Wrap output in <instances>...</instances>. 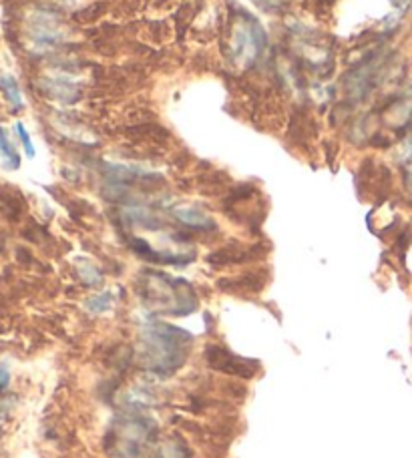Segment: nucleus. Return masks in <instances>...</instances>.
I'll list each match as a JSON object with an SVG mask.
<instances>
[{
	"label": "nucleus",
	"instance_id": "obj_8",
	"mask_svg": "<svg viewBox=\"0 0 412 458\" xmlns=\"http://www.w3.org/2000/svg\"><path fill=\"white\" fill-rule=\"evenodd\" d=\"M111 296L109 294H103V296H97L93 300H89V309H93V312H103V309H107L109 305H111Z\"/></svg>",
	"mask_w": 412,
	"mask_h": 458
},
{
	"label": "nucleus",
	"instance_id": "obj_4",
	"mask_svg": "<svg viewBox=\"0 0 412 458\" xmlns=\"http://www.w3.org/2000/svg\"><path fill=\"white\" fill-rule=\"evenodd\" d=\"M265 284V275L263 278H258V273H247V275H242L238 280H222L220 282V287L222 289H227V291H260Z\"/></svg>",
	"mask_w": 412,
	"mask_h": 458
},
{
	"label": "nucleus",
	"instance_id": "obj_3",
	"mask_svg": "<svg viewBox=\"0 0 412 458\" xmlns=\"http://www.w3.org/2000/svg\"><path fill=\"white\" fill-rule=\"evenodd\" d=\"M175 217L186 223L191 229H211L215 228V223L207 217L204 211L195 210V207H181V210H175Z\"/></svg>",
	"mask_w": 412,
	"mask_h": 458
},
{
	"label": "nucleus",
	"instance_id": "obj_5",
	"mask_svg": "<svg viewBox=\"0 0 412 458\" xmlns=\"http://www.w3.org/2000/svg\"><path fill=\"white\" fill-rule=\"evenodd\" d=\"M0 91H2L4 99H6L15 109H22V105H24V101H22V91H20L19 83H17L15 76L10 75L0 76Z\"/></svg>",
	"mask_w": 412,
	"mask_h": 458
},
{
	"label": "nucleus",
	"instance_id": "obj_7",
	"mask_svg": "<svg viewBox=\"0 0 412 458\" xmlns=\"http://www.w3.org/2000/svg\"><path fill=\"white\" fill-rule=\"evenodd\" d=\"M17 133H19L20 141H22V147H24V151H26V155L33 159L35 157V145H33V141H31V135H28V131H26V127L22 125V123H17Z\"/></svg>",
	"mask_w": 412,
	"mask_h": 458
},
{
	"label": "nucleus",
	"instance_id": "obj_1",
	"mask_svg": "<svg viewBox=\"0 0 412 458\" xmlns=\"http://www.w3.org/2000/svg\"><path fill=\"white\" fill-rule=\"evenodd\" d=\"M145 342H147V362L155 372L177 370L186 356H188V344L191 342V336L181 332L179 328L171 325H157L149 328L145 332Z\"/></svg>",
	"mask_w": 412,
	"mask_h": 458
},
{
	"label": "nucleus",
	"instance_id": "obj_2",
	"mask_svg": "<svg viewBox=\"0 0 412 458\" xmlns=\"http://www.w3.org/2000/svg\"><path fill=\"white\" fill-rule=\"evenodd\" d=\"M204 356H206V362L213 370H220V372L231 374V376H240L244 380L254 378L256 372H258V362L254 364V360L238 358L229 350H225L224 346H217V344H209L206 352H204Z\"/></svg>",
	"mask_w": 412,
	"mask_h": 458
},
{
	"label": "nucleus",
	"instance_id": "obj_6",
	"mask_svg": "<svg viewBox=\"0 0 412 458\" xmlns=\"http://www.w3.org/2000/svg\"><path fill=\"white\" fill-rule=\"evenodd\" d=\"M0 157H2L6 169H19L20 155L15 149V145L10 143V137L4 131V127H0Z\"/></svg>",
	"mask_w": 412,
	"mask_h": 458
},
{
	"label": "nucleus",
	"instance_id": "obj_9",
	"mask_svg": "<svg viewBox=\"0 0 412 458\" xmlns=\"http://www.w3.org/2000/svg\"><path fill=\"white\" fill-rule=\"evenodd\" d=\"M10 384V374H8V370H6V366H2L0 364V392L6 388Z\"/></svg>",
	"mask_w": 412,
	"mask_h": 458
}]
</instances>
